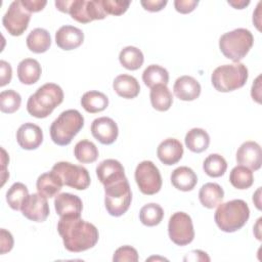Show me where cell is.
I'll return each instance as SVG.
<instances>
[{
  "label": "cell",
  "mask_w": 262,
  "mask_h": 262,
  "mask_svg": "<svg viewBox=\"0 0 262 262\" xmlns=\"http://www.w3.org/2000/svg\"><path fill=\"white\" fill-rule=\"evenodd\" d=\"M229 182L237 189L250 188L254 183V175L251 169L245 166H235L229 174Z\"/></svg>",
  "instance_id": "cell-33"
},
{
  "label": "cell",
  "mask_w": 262,
  "mask_h": 262,
  "mask_svg": "<svg viewBox=\"0 0 262 262\" xmlns=\"http://www.w3.org/2000/svg\"><path fill=\"white\" fill-rule=\"evenodd\" d=\"M55 6L59 11L69 13L73 19L81 24L103 19L107 16L103 10L101 0H58L55 1Z\"/></svg>",
  "instance_id": "cell-7"
},
{
  "label": "cell",
  "mask_w": 262,
  "mask_h": 262,
  "mask_svg": "<svg viewBox=\"0 0 262 262\" xmlns=\"http://www.w3.org/2000/svg\"><path fill=\"white\" fill-rule=\"evenodd\" d=\"M253 44V34L244 28L224 33L219 39L220 51L226 58L233 62L242 60L248 54Z\"/></svg>",
  "instance_id": "cell-5"
},
{
  "label": "cell",
  "mask_w": 262,
  "mask_h": 262,
  "mask_svg": "<svg viewBox=\"0 0 262 262\" xmlns=\"http://www.w3.org/2000/svg\"><path fill=\"white\" fill-rule=\"evenodd\" d=\"M57 231L64 248L73 253H80L93 248L98 242V229L81 217H60Z\"/></svg>",
  "instance_id": "cell-1"
},
{
  "label": "cell",
  "mask_w": 262,
  "mask_h": 262,
  "mask_svg": "<svg viewBox=\"0 0 262 262\" xmlns=\"http://www.w3.org/2000/svg\"><path fill=\"white\" fill-rule=\"evenodd\" d=\"M224 198V190L218 184L214 182H208L204 184L199 191V199L201 204L208 209H213L222 203Z\"/></svg>",
  "instance_id": "cell-26"
},
{
  "label": "cell",
  "mask_w": 262,
  "mask_h": 262,
  "mask_svg": "<svg viewBox=\"0 0 262 262\" xmlns=\"http://www.w3.org/2000/svg\"><path fill=\"white\" fill-rule=\"evenodd\" d=\"M74 155L82 164L93 163L98 158V149L92 141L83 139L76 143L74 147Z\"/></svg>",
  "instance_id": "cell-34"
},
{
  "label": "cell",
  "mask_w": 262,
  "mask_h": 262,
  "mask_svg": "<svg viewBox=\"0 0 262 262\" xmlns=\"http://www.w3.org/2000/svg\"><path fill=\"white\" fill-rule=\"evenodd\" d=\"M164 218V210L163 208L156 204L149 203L144 205L139 212V219L141 223L145 226H156L161 223Z\"/></svg>",
  "instance_id": "cell-35"
},
{
  "label": "cell",
  "mask_w": 262,
  "mask_h": 262,
  "mask_svg": "<svg viewBox=\"0 0 262 262\" xmlns=\"http://www.w3.org/2000/svg\"><path fill=\"white\" fill-rule=\"evenodd\" d=\"M249 77L247 67L242 62L223 64L216 68L211 75L213 87L219 92H230L242 88Z\"/></svg>",
  "instance_id": "cell-6"
},
{
  "label": "cell",
  "mask_w": 262,
  "mask_h": 262,
  "mask_svg": "<svg viewBox=\"0 0 262 262\" xmlns=\"http://www.w3.org/2000/svg\"><path fill=\"white\" fill-rule=\"evenodd\" d=\"M201 84L191 76H181L176 79L173 92L177 98L183 101H192L201 94Z\"/></svg>",
  "instance_id": "cell-21"
},
{
  "label": "cell",
  "mask_w": 262,
  "mask_h": 262,
  "mask_svg": "<svg viewBox=\"0 0 262 262\" xmlns=\"http://www.w3.org/2000/svg\"><path fill=\"white\" fill-rule=\"evenodd\" d=\"M96 175L98 180L104 186L126 178L123 165L114 159H107L100 162L96 167Z\"/></svg>",
  "instance_id": "cell-17"
},
{
  "label": "cell",
  "mask_w": 262,
  "mask_h": 262,
  "mask_svg": "<svg viewBox=\"0 0 262 262\" xmlns=\"http://www.w3.org/2000/svg\"><path fill=\"white\" fill-rule=\"evenodd\" d=\"M21 103V97L18 92L13 89L4 90L0 93V110L5 114L16 112Z\"/></svg>",
  "instance_id": "cell-38"
},
{
  "label": "cell",
  "mask_w": 262,
  "mask_h": 262,
  "mask_svg": "<svg viewBox=\"0 0 262 262\" xmlns=\"http://www.w3.org/2000/svg\"><path fill=\"white\" fill-rule=\"evenodd\" d=\"M54 208L60 217H81L83 203L78 195L62 192L55 198Z\"/></svg>",
  "instance_id": "cell-18"
},
{
  "label": "cell",
  "mask_w": 262,
  "mask_h": 262,
  "mask_svg": "<svg viewBox=\"0 0 262 262\" xmlns=\"http://www.w3.org/2000/svg\"><path fill=\"white\" fill-rule=\"evenodd\" d=\"M31 12L23 5L20 0L13 1L2 18L6 31L12 36H20L28 29Z\"/></svg>",
  "instance_id": "cell-12"
},
{
  "label": "cell",
  "mask_w": 262,
  "mask_h": 262,
  "mask_svg": "<svg viewBox=\"0 0 262 262\" xmlns=\"http://www.w3.org/2000/svg\"><path fill=\"white\" fill-rule=\"evenodd\" d=\"M113 88L119 96L126 99L135 98L140 92L137 79L127 74L117 76L113 82Z\"/></svg>",
  "instance_id": "cell-22"
},
{
  "label": "cell",
  "mask_w": 262,
  "mask_h": 262,
  "mask_svg": "<svg viewBox=\"0 0 262 262\" xmlns=\"http://www.w3.org/2000/svg\"><path fill=\"white\" fill-rule=\"evenodd\" d=\"M120 63L127 70L136 71L141 68L144 61L143 53L140 49L134 46H127L123 48L119 54Z\"/></svg>",
  "instance_id": "cell-31"
},
{
  "label": "cell",
  "mask_w": 262,
  "mask_h": 262,
  "mask_svg": "<svg viewBox=\"0 0 262 262\" xmlns=\"http://www.w3.org/2000/svg\"><path fill=\"white\" fill-rule=\"evenodd\" d=\"M104 194L105 209L114 217L125 214L131 205L132 192L127 178L104 186Z\"/></svg>",
  "instance_id": "cell-8"
},
{
  "label": "cell",
  "mask_w": 262,
  "mask_h": 262,
  "mask_svg": "<svg viewBox=\"0 0 262 262\" xmlns=\"http://www.w3.org/2000/svg\"><path fill=\"white\" fill-rule=\"evenodd\" d=\"M250 209L244 200H231L220 203L215 211L214 220L224 232H234L241 229L249 220Z\"/></svg>",
  "instance_id": "cell-3"
},
{
  "label": "cell",
  "mask_w": 262,
  "mask_h": 262,
  "mask_svg": "<svg viewBox=\"0 0 262 262\" xmlns=\"http://www.w3.org/2000/svg\"><path fill=\"white\" fill-rule=\"evenodd\" d=\"M199 1L198 0H175L174 1V7L176 11L186 14L194 10V8L198 6Z\"/></svg>",
  "instance_id": "cell-41"
},
{
  "label": "cell",
  "mask_w": 262,
  "mask_h": 262,
  "mask_svg": "<svg viewBox=\"0 0 262 262\" xmlns=\"http://www.w3.org/2000/svg\"><path fill=\"white\" fill-rule=\"evenodd\" d=\"M203 169L205 173L210 177H220L226 172L227 162L221 155L211 154L205 159L203 163Z\"/></svg>",
  "instance_id": "cell-36"
},
{
  "label": "cell",
  "mask_w": 262,
  "mask_h": 262,
  "mask_svg": "<svg viewBox=\"0 0 262 262\" xmlns=\"http://www.w3.org/2000/svg\"><path fill=\"white\" fill-rule=\"evenodd\" d=\"M157 156L164 165H174L178 163L183 156V145L176 138H167L159 144Z\"/></svg>",
  "instance_id": "cell-20"
},
{
  "label": "cell",
  "mask_w": 262,
  "mask_h": 262,
  "mask_svg": "<svg viewBox=\"0 0 262 262\" xmlns=\"http://www.w3.org/2000/svg\"><path fill=\"white\" fill-rule=\"evenodd\" d=\"M0 243H1V250L0 253L3 255L13 248V237L9 231L2 228L0 231Z\"/></svg>",
  "instance_id": "cell-42"
},
{
  "label": "cell",
  "mask_w": 262,
  "mask_h": 262,
  "mask_svg": "<svg viewBox=\"0 0 262 262\" xmlns=\"http://www.w3.org/2000/svg\"><path fill=\"white\" fill-rule=\"evenodd\" d=\"M63 183L59 176L54 172H46L41 174L36 182L37 190L40 194L46 198H53L60 191Z\"/></svg>",
  "instance_id": "cell-24"
},
{
  "label": "cell",
  "mask_w": 262,
  "mask_h": 262,
  "mask_svg": "<svg viewBox=\"0 0 262 262\" xmlns=\"http://www.w3.org/2000/svg\"><path fill=\"white\" fill-rule=\"evenodd\" d=\"M84 33L74 26H62L55 33V43L62 50H73L82 45Z\"/></svg>",
  "instance_id": "cell-19"
},
{
  "label": "cell",
  "mask_w": 262,
  "mask_h": 262,
  "mask_svg": "<svg viewBox=\"0 0 262 262\" xmlns=\"http://www.w3.org/2000/svg\"><path fill=\"white\" fill-rule=\"evenodd\" d=\"M23 5L32 13V12H38L41 11L45 5L47 4L46 1L41 0H20Z\"/></svg>",
  "instance_id": "cell-45"
},
{
  "label": "cell",
  "mask_w": 262,
  "mask_h": 262,
  "mask_svg": "<svg viewBox=\"0 0 262 262\" xmlns=\"http://www.w3.org/2000/svg\"><path fill=\"white\" fill-rule=\"evenodd\" d=\"M27 46L34 53L46 52L51 45V37L47 30L36 28L27 37Z\"/></svg>",
  "instance_id": "cell-27"
},
{
  "label": "cell",
  "mask_w": 262,
  "mask_h": 262,
  "mask_svg": "<svg viewBox=\"0 0 262 262\" xmlns=\"http://www.w3.org/2000/svg\"><path fill=\"white\" fill-rule=\"evenodd\" d=\"M84 126V118L77 110L62 112L50 126L52 141L60 146L69 145Z\"/></svg>",
  "instance_id": "cell-4"
},
{
  "label": "cell",
  "mask_w": 262,
  "mask_h": 262,
  "mask_svg": "<svg viewBox=\"0 0 262 262\" xmlns=\"http://www.w3.org/2000/svg\"><path fill=\"white\" fill-rule=\"evenodd\" d=\"M142 81L150 89L156 85H167L169 82V73L159 64H150L143 71Z\"/></svg>",
  "instance_id": "cell-32"
},
{
  "label": "cell",
  "mask_w": 262,
  "mask_h": 262,
  "mask_svg": "<svg viewBox=\"0 0 262 262\" xmlns=\"http://www.w3.org/2000/svg\"><path fill=\"white\" fill-rule=\"evenodd\" d=\"M186 147L192 152H203L210 144V136L208 132L202 128L190 129L184 138Z\"/></svg>",
  "instance_id": "cell-29"
},
{
  "label": "cell",
  "mask_w": 262,
  "mask_h": 262,
  "mask_svg": "<svg viewBox=\"0 0 262 262\" xmlns=\"http://www.w3.org/2000/svg\"><path fill=\"white\" fill-rule=\"evenodd\" d=\"M81 105L86 112L90 114H96L104 111L107 107L108 98L102 92L96 90L87 91L82 95Z\"/></svg>",
  "instance_id": "cell-28"
},
{
  "label": "cell",
  "mask_w": 262,
  "mask_h": 262,
  "mask_svg": "<svg viewBox=\"0 0 262 262\" xmlns=\"http://www.w3.org/2000/svg\"><path fill=\"white\" fill-rule=\"evenodd\" d=\"M23 215L35 222H43L47 219L50 210L47 198L38 193L29 194L20 209Z\"/></svg>",
  "instance_id": "cell-13"
},
{
  "label": "cell",
  "mask_w": 262,
  "mask_h": 262,
  "mask_svg": "<svg viewBox=\"0 0 262 262\" xmlns=\"http://www.w3.org/2000/svg\"><path fill=\"white\" fill-rule=\"evenodd\" d=\"M0 71H1V75H0V86L3 87L7 84L10 83L11 81V77H12V69L10 63H8L5 60H1L0 61Z\"/></svg>",
  "instance_id": "cell-43"
},
{
  "label": "cell",
  "mask_w": 262,
  "mask_h": 262,
  "mask_svg": "<svg viewBox=\"0 0 262 262\" xmlns=\"http://www.w3.org/2000/svg\"><path fill=\"white\" fill-rule=\"evenodd\" d=\"M130 1L123 0H101V4L105 13L112 15H121L125 13L130 5Z\"/></svg>",
  "instance_id": "cell-39"
},
{
  "label": "cell",
  "mask_w": 262,
  "mask_h": 262,
  "mask_svg": "<svg viewBox=\"0 0 262 262\" xmlns=\"http://www.w3.org/2000/svg\"><path fill=\"white\" fill-rule=\"evenodd\" d=\"M184 261H210L209 256L206 252H203L201 250H194L191 251L186 257L183 259Z\"/></svg>",
  "instance_id": "cell-46"
},
{
  "label": "cell",
  "mask_w": 262,
  "mask_h": 262,
  "mask_svg": "<svg viewBox=\"0 0 262 262\" xmlns=\"http://www.w3.org/2000/svg\"><path fill=\"white\" fill-rule=\"evenodd\" d=\"M61 179L63 185L84 190L90 185V175L86 168L70 162H58L51 169Z\"/></svg>",
  "instance_id": "cell-9"
},
{
  "label": "cell",
  "mask_w": 262,
  "mask_h": 262,
  "mask_svg": "<svg viewBox=\"0 0 262 262\" xmlns=\"http://www.w3.org/2000/svg\"><path fill=\"white\" fill-rule=\"evenodd\" d=\"M16 141L24 149H36L43 141L42 129L36 124L25 123L16 131Z\"/></svg>",
  "instance_id": "cell-16"
},
{
  "label": "cell",
  "mask_w": 262,
  "mask_h": 262,
  "mask_svg": "<svg viewBox=\"0 0 262 262\" xmlns=\"http://www.w3.org/2000/svg\"><path fill=\"white\" fill-rule=\"evenodd\" d=\"M228 4L236 9H243L250 4V1H228Z\"/></svg>",
  "instance_id": "cell-48"
},
{
  "label": "cell",
  "mask_w": 262,
  "mask_h": 262,
  "mask_svg": "<svg viewBox=\"0 0 262 262\" xmlns=\"http://www.w3.org/2000/svg\"><path fill=\"white\" fill-rule=\"evenodd\" d=\"M152 107L159 112L168 111L173 103V96L167 85H156L149 93Z\"/></svg>",
  "instance_id": "cell-30"
},
{
  "label": "cell",
  "mask_w": 262,
  "mask_h": 262,
  "mask_svg": "<svg viewBox=\"0 0 262 262\" xmlns=\"http://www.w3.org/2000/svg\"><path fill=\"white\" fill-rule=\"evenodd\" d=\"M63 101V91L57 84L46 83L32 94L27 102L28 113L35 118L48 117Z\"/></svg>",
  "instance_id": "cell-2"
},
{
  "label": "cell",
  "mask_w": 262,
  "mask_h": 262,
  "mask_svg": "<svg viewBox=\"0 0 262 262\" xmlns=\"http://www.w3.org/2000/svg\"><path fill=\"white\" fill-rule=\"evenodd\" d=\"M139 259L138 253L135 248L131 246H123L118 248L115 251V254L113 256V261L114 262H137Z\"/></svg>",
  "instance_id": "cell-40"
},
{
  "label": "cell",
  "mask_w": 262,
  "mask_h": 262,
  "mask_svg": "<svg viewBox=\"0 0 262 262\" xmlns=\"http://www.w3.org/2000/svg\"><path fill=\"white\" fill-rule=\"evenodd\" d=\"M260 191H261V187H259L258 188V190L256 191V193L253 195V202L255 203V205H256V207H257V209L258 210H261V203H260Z\"/></svg>",
  "instance_id": "cell-49"
},
{
  "label": "cell",
  "mask_w": 262,
  "mask_h": 262,
  "mask_svg": "<svg viewBox=\"0 0 262 262\" xmlns=\"http://www.w3.org/2000/svg\"><path fill=\"white\" fill-rule=\"evenodd\" d=\"M171 183L178 190L190 191L198 183V176L191 168L181 166L173 170L171 174Z\"/></svg>",
  "instance_id": "cell-23"
},
{
  "label": "cell",
  "mask_w": 262,
  "mask_h": 262,
  "mask_svg": "<svg viewBox=\"0 0 262 262\" xmlns=\"http://www.w3.org/2000/svg\"><path fill=\"white\" fill-rule=\"evenodd\" d=\"M1 151H2V157H1V162H2V175H1V177H2V184L1 185H4V183L6 181V178L9 177V174L6 173V170H5L6 165L9 162V157L7 156V154H6L4 148H1Z\"/></svg>",
  "instance_id": "cell-47"
},
{
  "label": "cell",
  "mask_w": 262,
  "mask_h": 262,
  "mask_svg": "<svg viewBox=\"0 0 262 262\" xmlns=\"http://www.w3.org/2000/svg\"><path fill=\"white\" fill-rule=\"evenodd\" d=\"M236 161L251 170H259L262 165L261 146L256 141L244 142L236 151Z\"/></svg>",
  "instance_id": "cell-15"
},
{
  "label": "cell",
  "mask_w": 262,
  "mask_h": 262,
  "mask_svg": "<svg viewBox=\"0 0 262 262\" xmlns=\"http://www.w3.org/2000/svg\"><path fill=\"white\" fill-rule=\"evenodd\" d=\"M28 196L29 190L27 186L21 182H15L6 192V202L11 209L18 211L21 209V206Z\"/></svg>",
  "instance_id": "cell-37"
},
{
  "label": "cell",
  "mask_w": 262,
  "mask_h": 262,
  "mask_svg": "<svg viewBox=\"0 0 262 262\" xmlns=\"http://www.w3.org/2000/svg\"><path fill=\"white\" fill-rule=\"evenodd\" d=\"M92 136L102 144H112L119 135L117 123L108 117H100L95 119L91 124Z\"/></svg>",
  "instance_id": "cell-14"
},
{
  "label": "cell",
  "mask_w": 262,
  "mask_h": 262,
  "mask_svg": "<svg viewBox=\"0 0 262 262\" xmlns=\"http://www.w3.org/2000/svg\"><path fill=\"white\" fill-rule=\"evenodd\" d=\"M41 74V66L34 58H25L17 66L18 80L25 85L35 84L40 79Z\"/></svg>",
  "instance_id": "cell-25"
},
{
  "label": "cell",
  "mask_w": 262,
  "mask_h": 262,
  "mask_svg": "<svg viewBox=\"0 0 262 262\" xmlns=\"http://www.w3.org/2000/svg\"><path fill=\"white\" fill-rule=\"evenodd\" d=\"M142 7L150 12H157L162 10L167 5V0H142Z\"/></svg>",
  "instance_id": "cell-44"
},
{
  "label": "cell",
  "mask_w": 262,
  "mask_h": 262,
  "mask_svg": "<svg viewBox=\"0 0 262 262\" xmlns=\"http://www.w3.org/2000/svg\"><path fill=\"white\" fill-rule=\"evenodd\" d=\"M135 181L143 194L152 195L162 187V176L151 161H142L135 169Z\"/></svg>",
  "instance_id": "cell-10"
},
{
  "label": "cell",
  "mask_w": 262,
  "mask_h": 262,
  "mask_svg": "<svg viewBox=\"0 0 262 262\" xmlns=\"http://www.w3.org/2000/svg\"><path fill=\"white\" fill-rule=\"evenodd\" d=\"M170 239L177 246H186L194 238V230L190 216L184 212L174 213L168 223Z\"/></svg>",
  "instance_id": "cell-11"
}]
</instances>
